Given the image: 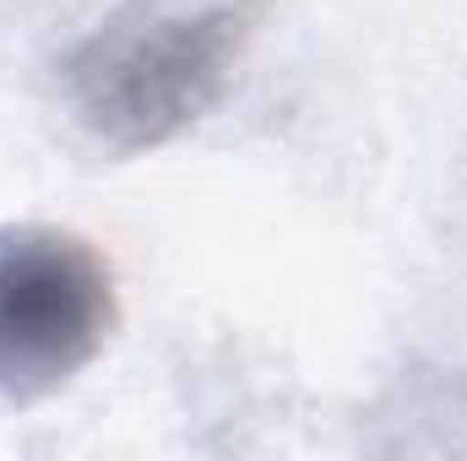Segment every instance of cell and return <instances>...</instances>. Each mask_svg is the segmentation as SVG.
Wrapping results in <instances>:
<instances>
[{
	"mask_svg": "<svg viewBox=\"0 0 467 461\" xmlns=\"http://www.w3.org/2000/svg\"><path fill=\"white\" fill-rule=\"evenodd\" d=\"M115 288L99 250L60 229L0 233V391L71 380L109 337Z\"/></svg>",
	"mask_w": 467,
	"mask_h": 461,
	"instance_id": "2",
	"label": "cell"
},
{
	"mask_svg": "<svg viewBox=\"0 0 467 461\" xmlns=\"http://www.w3.org/2000/svg\"><path fill=\"white\" fill-rule=\"evenodd\" d=\"M255 33L250 0L152 16L141 27L99 33L71 60V93L93 136L119 152L158 147L207 115Z\"/></svg>",
	"mask_w": 467,
	"mask_h": 461,
	"instance_id": "1",
	"label": "cell"
}]
</instances>
